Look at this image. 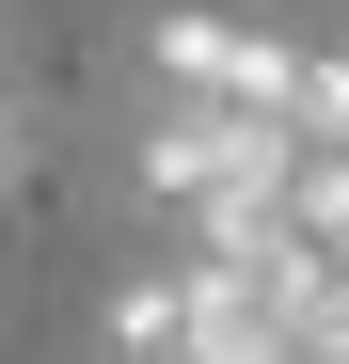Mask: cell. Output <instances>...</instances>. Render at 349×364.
I'll return each mask as SVG.
<instances>
[{
  "label": "cell",
  "mask_w": 349,
  "mask_h": 364,
  "mask_svg": "<svg viewBox=\"0 0 349 364\" xmlns=\"http://www.w3.org/2000/svg\"><path fill=\"white\" fill-rule=\"evenodd\" d=\"M111 364H174V269L111 285Z\"/></svg>",
  "instance_id": "obj_1"
},
{
  "label": "cell",
  "mask_w": 349,
  "mask_h": 364,
  "mask_svg": "<svg viewBox=\"0 0 349 364\" xmlns=\"http://www.w3.org/2000/svg\"><path fill=\"white\" fill-rule=\"evenodd\" d=\"M16 159H32V127H16V95H0V174H16Z\"/></svg>",
  "instance_id": "obj_2"
}]
</instances>
